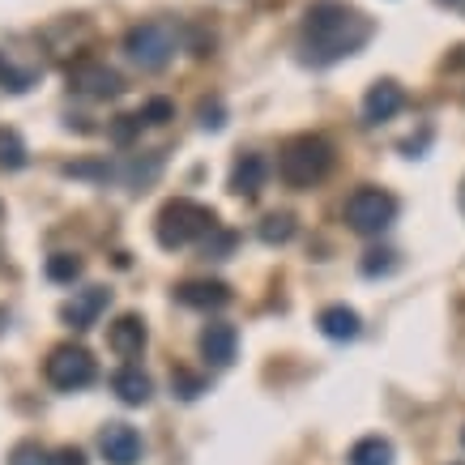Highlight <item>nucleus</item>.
Instances as JSON below:
<instances>
[{
    "label": "nucleus",
    "mask_w": 465,
    "mask_h": 465,
    "mask_svg": "<svg viewBox=\"0 0 465 465\" xmlns=\"http://www.w3.org/2000/svg\"><path fill=\"white\" fill-rule=\"evenodd\" d=\"M197 115H201V128H223L226 124V120H223V103H218V99H205V103H201V107H197Z\"/></svg>",
    "instance_id": "nucleus-26"
},
{
    "label": "nucleus",
    "mask_w": 465,
    "mask_h": 465,
    "mask_svg": "<svg viewBox=\"0 0 465 465\" xmlns=\"http://www.w3.org/2000/svg\"><path fill=\"white\" fill-rule=\"evenodd\" d=\"M145 341H150V333H145V321L137 316V312H124V316H115V321L107 324V346H112L120 359L142 354Z\"/></svg>",
    "instance_id": "nucleus-10"
},
{
    "label": "nucleus",
    "mask_w": 465,
    "mask_h": 465,
    "mask_svg": "<svg viewBox=\"0 0 465 465\" xmlns=\"http://www.w3.org/2000/svg\"><path fill=\"white\" fill-rule=\"evenodd\" d=\"M112 389L124 406H145V401L154 397V381L145 376L142 367H120V371L112 376Z\"/></svg>",
    "instance_id": "nucleus-16"
},
{
    "label": "nucleus",
    "mask_w": 465,
    "mask_h": 465,
    "mask_svg": "<svg viewBox=\"0 0 465 465\" xmlns=\"http://www.w3.org/2000/svg\"><path fill=\"white\" fill-rule=\"evenodd\" d=\"M107 303H112V291H107V286H85V291H77V295L60 308V316H64L73 329H90V324L107 312Z\"/></svg>",
    "instance_id": "nucleus-9"
},
{
    "label": "nucleus",
    "mask_w": 465,
    "mask_h": 465,
    "mask_svg": "<svg viewBox=\"0 0 465 465\" xmlns=\"http://www.w3.org/2000/svg\"><path fill=\"white\" fill-rule=\"evenodd\" d=\"M401 107H406V90H401L397 82H389V77L376 82L363 94V120L367 124H384V120H393Z\"/></svg>",
    "instance_id": "nucleus-11"
},
{
    "label": "nucleus",
    "mask_w": 465,
    "mask_h": 465,
    "mask_svg": "<svg viewBox=\"0 0 465 465\" xmlns=\"http://www.w3.org/2000/svg\"><path fill=\"white\" fill-rule=\"evenodd\" d=\"M367 39H371V22L341 0H321L303 17V47H308V60H316V64L354 56Z\"/></svg>",
    "instance_id": "nucleus-1"
},
{
    "label": "nucleus",
    "mask_w": 465,
    "mask_h": 465,
    "mask_svg": "<svg viewBox=\"0 0 465 465\" xmlns=\"http://www.w3.org/2000/svg\"><path fill=\"white\" fill-rule=\"evenodd\" d=\"M210 231H213V213L205 210V205H197V201H188V197L167 201V205L158 210V218H154V235H158V243H163L167 252L205 240Z\"/></svg>",
    "instance_id": "nucleus-3"
},
{
    "label": "nucleus",
    "mask_w": 465,
    "mask_h": 465,
    "mask_svg": "<svg viewBox=\"0 0 465 465\" xmlns=\"http://www.w3.org/2000/svg\"><path fill=\"white\" fill-rule=\"evenodd\" d=\"M175 47H180V30L171 26V22H137V26L124 35L128 60L150 73L163 69V64L175 56Z\"/></svg>",
    "instance_id": "nucleus-5"
},
{
    "label": "nucleus",
    "mask_w": 465,
    "mask_h": 465,
    "mask_svg": "<svg viewBox=\"0 0 465 465\" xmlns=\"http://www.w3.org/2000/svg\"><path fill=\"white\" fill-rule=\"evenodd\" d=\"M69 85L85 99H115L124 90V77L112 64H103V60L82 56L77 64H69Z\"/></svg>",
    "instance_id": "nucleus-7"
},
{
    "label": "nucleus",
    "mask_w": 465,
    "mask_h": 465,
    "mask_svg": "<svg viewBox=\"0 0 465 465\" xmlns=\"http://www.w3.org/2000/svg\"><path fill=\"white\" fill-rule=\"evenodd\" d=\"M171 389H175V393H180L183 401H197V397L205 393V384H201V376H193L188 367H175V371H171Z\"/></svg>",
    "instance_id": "nucleus-22"
},
{
    "label": "nucleus",
    "mask_w": 465,
    "mask_h": 465,
    "mask_svg": "<svg viewBox=\"0 0 465 465\" xmlns=\"http://www.w3.org/2000/svg\"><path fill=\"white\" fill-rule=\"evenodd\" d=\"M346 461L351 465H393V444L384 436H363V440H354V449Z\"/></svg>",
    "instance_id": "nucleus-17"
},
{
    "label": "nucleus",
    "mask_w": 465,
    "mask_h": 465,
    "mask_svg": "<svg viewBox=\"0 0 465 465\" xmlns=\"http://www.w3.org/2000/svg\"><path fill=\"white\" fill-rule=\"evenodd\" d=\"M99 452L107 465H137L142 461V436L128 423H107L99 431Z\"/></svg>",
    "instance_id": "nucleus-8"
},
{
    "label": "nucleus",
    "mask_w": 465,
    "mask_h": 465,
    "mask_svg": "<svg viewBox=\"0 0 465 465\" xmlns=\"http://www.w3.org/2000/svg\"><path fill=\"white\" fill-rule=\"evenodd\" d=\"M9 465H52V452L43 449L39 440H22V444L9 452Z\"/></svg>",
    "instance_id": "nucleus-21"
},
{
    "label": "nucleus",
    "mask_w": 465,
    "mask_h": 465,
    "mask_svg": "<svg viewBox=\"0 0 465 465\" xmlns=\"http://www.w3.org/2000/svg\"><path fill=\"white\" fill-rule=\"evenodd\" d=\"M137 115H142V124H167V120H175V107L167 99H150Z\"/></svg>",
    "instance_id": "nucleus-24"
},
{
    "label": "nucleus",
    "mask_w": 465,
    "mask_h": 465,
    "mask_svg": "<svg viewBox=\"0 0 465 465\" xmlns=\"http://www.w3.org/2000/svg\"><path fill=\"white\" fill-rule=\"evenodd\" d=\"M43 371H47V384H52V389H60V393H77V389H85V384L94 381V359H90L85 346L64 341V346H56V351L47 354Z\"/></svg>",
    "instance_id": "nucleus-6"
},
{
    "label": "nucleus",
    "mask_w": 465,
    "mask_h": 465,
    "mask_svg": "<svg viewBox=\"0 0 465 465\" xmlns=\"http://www.w3.org/2000/svg\"><path fill=\"white\" fill-rule=\"evenodd\" d=\"M261 240L265 243H291L295 240V218L291 213H269L261 223Z\"/></svg>",
    "instance_id": "nucleus-20"
},
{
    "label": "nucleus",
    "mask_w": 465,
    "mask_h": 465,
    "mask_svg": "<svg viewBox=\"0 0 465 465\" xmlns=\"http://www.w3.org/2000/svg\"><path fill=\"white\" fill-rule=\"evenodd\" d=\"M52 465H85V452L82 449H60L52 457Z\"/></svg>",
    "instance_id": "nucleus-27"
},
{
    "label": "nucleus",
    "mask_w": 465,
    "mask_h": 465,
    "mask_svg": "<svg viewBox=\"0 0 465 465\" xmlns=\"http://www.w3.org/2000/svg\"><path fill=\"white\" fill-rule=\"evenodd\" d=\"M333 167V145L324 142L321 133H299L291 142L282 145L278 154V175H282L291 188H312L321 183Z\"/></svg>",
    "instance_id": "nucleus-2"
},
{
    "label": "nucleus",
    "mask_w": 465,
    "mask_h": 465,
    "mask_svg": "<svg viewBox=\"0 0 465 465\" xmlns=\"http://www.w3.org/2000/svg\"><path fill=\"white\" fill-rule=\"evenodd\" d=\"M269 180V163L261 154H240L235 158V167H231V193L235 197H248L252 201Z\"/></svg>",
    "instance_id": "nucleus-13"
},
{
    "label": "nucleus",
    "mask_w": 465,
    "mask_h": 465,
    "mask_svg": "<svg viewBox=\"0 0 465 465\" xmlns=\"http://www.w3.org/2000/svg\"><path fill=\"white\" fill-rule=\"evenodd\" d=\"M316 324H321L324 338H333V341H354L359 338V329H363L359 312L346 308V303H329V308L316 316Z\"/></svg>",
    "instance_id": "nucleus-15"
},
{
    "label": "nucleus",
    "mask_w": 465,
    "mask_h": 465,
    "mask_svg": "<svg viewBox=\"0 0 465 465\" xmlns=\"http://www.w3.org/2000/svg\"><path fill=\"white\" fill-rule=\"evenodd\" d=\"M47 278L52 282H77L82 278V256H73V252H52L47 256Z\"/></svg>",
    "instance_id": "nucleus-19"
},
{
    "label": "nucleus",
    "mask_w": 465,
    "mask_h": 465,
    "mask_svg": "<svg viewBox=\"0 0 465 465\" xmlns=\"http://www.w3.org/2000/svg\"><path fill=\"white\" fill-rule=\"evenodd\" d=\"M180 303H188V308H201V312L226 308V303H231V286L218 282V278H193V282L180 286Z\"/></svg>",
    "instance_id": "nucleus-14"
},
{
    "label": "nucleus",
    "mask_w": 465,
    "mask_h": 465,
    "mask_svg": "<svg viewBox=\"0 0 465 465\" xmlns=\"http://www.w3.org/2000/svg\"><path fill=\"white\" fill-rule=\"evenodd\" d=\"M235 351H240V333H235V324L213 321V324L201 329V354H205L213 367H231L235 363Z\"/></svg>",
    "instance_id": "nucleus-12"
},
{
    "label": "nucleus",
    "mask_w": 465,
    "mask_h": 465,
    "mask_svg": "<svg viewBox=\"0 0 465 465\" xmlns=\"http://www.w3.org/2000/svg\"><path fill=\"white\" fill-rule=\"evenodd\" d=\"M26 142L17 137L14 128H0V167L5 171H22L26 167Z\"/></svg>",
    "instance_id": "nucleus-18"
},
{
    "label": "nucleus",
    "mask_w": 465,
    "mask_h": 465,
    "mask_svg": "<svg viewBox=\"0 0 465 465\" xmlns=\"http://www.w3.org/2000/svg\"><path fill=\"white\" fill-rule=\"evenodd\" d=\"M461 444H465V431H461Z\"/></svg>",
    "instance_id": "nucleus-29"
},
{
    "label": "nucleus",
    "mask_w": 465,
    "mask_h": 465,
    "mask_svg": "<svg viewBox=\"0 0 465 465\" xmlns=\"http://www.w3.org/2000/svg\"><path fill=\"white\" fill-rule=\"evenodd\" d=\"M142 133V115H115V124H112V142L128 145L133 137Z\"/></svg>",
    "instance_id": "nucleus-25"
},
{
    "label": "nucleus",
    "mask_w": 465,
    "mask_h": 465,
    "mask_svg": "<svg viewBox=\"0 0 465 465\" xmlns=\"http://www.w3.org/2000/svg\"><path fill=\"white\" fill-rule=\"evenodd\" d=\"M444 5H461V0H444Z\"/></svg>",
    "instance_id": "nucleus-28"
},
{
    "label": "nucleus",
    "mask_w": 465,
    "mask_h": 465,
    "mask_svg": "<svg viewBox=\"0 0 465 465\" xmlns=\"http://www.w3.org/2000/svg\"><path fill=\"white\" fill-rule=\"evenodd\" d=\"M393 269H397V252H389V248H376V252L363 256L367 278H381V273H393Z\"/></svg>",
    "instance_id": "nucleus-23"
},
{
    "label": "nucleus",
    "mask_w": 465,
    "mask_h": 465,
    "mask_svg": "<svg viewBox=\"0 0 465 465\" xmlns=\"http://www.w3.org/2000/svg\"><path fill=\"white\" fill-rule=\"evenodd\" d=\"M341 218H346V226L359 231V235H381L397 218V197L384 193V188H376V183H363V188H354L351 197H346Z\"/></svg>",
    "instance_id": "nucleus-4"
}]
</instances>
